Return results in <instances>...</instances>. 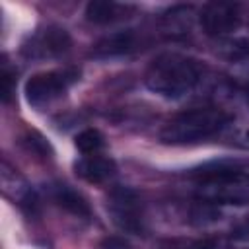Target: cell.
Returning a JSON list of instances; mask_svg holds the SVG:
<instances>
[{"mask_svg": "<svg viewBox=\"0 0 249 249\" xmlns=\"http://www.w3.org/2000/svg\"><path fill=\"white\" fill-rule=\"evenodd\" d=\"M204 78V66L181 53H163L156 56L144 76L148 89L167 99H181L196 89Z\"/></svg>", "mask_w": 249, "mask_h": 249, "instance_id": "obj_1", "label": "cell"}, {"mask_svg": "<svg viewBox=\"0 0 249 249\" xmlns=\"http://www.w3.org/2000/svg\"><path fill=\"white\" fill-rule=\"evenodd\" d=\"M230 119H231L230 113L224 111L222 107H214V105L195 107L171 117L163 124L160 132V140L163 144H173V146L196 144L214 134H220L230 123Z\"/></svg>", "mask_w": 249, "mask_h": 249, "instance_id": "obj_2", "label": "cell"}, {"mask_svg": "<svg viewBox=\"0 0 249 249\" xmlns=\"http://www.w3.org/2000/svg\"><path fill=\"white\" fill-rule=\"evenodd\" d=\"M195 196L212 206L249 204V169L235 165L204 169L195 177Z\"/></svg>", "mask_w": 249, "mask_h": 249, "instance_id": "obj_3", "label": "cell"}, {"mask_svg": "<svg viewBox=\"0 0 249 249\" xmlns=\"http://www.w3.org/2000/svg\"><path fill=\"white\" fill-rule=\"evenodd\" d=\"M78 80V70L60 68L33 74L25 84V97L35 109H45L58 101L68 88Z\"/></svg>", "mask_w": 249, "mask_h": 249, "instance_id": "obj_4", "label": "cell"}, {"mask_svg": "<svg viewBox=\"0 0 249 249\" xmlns=\"http://www.w3.org/2000/svg\"><path fill=\"white\" fill-rule=\"evenodd\" d=\"M107 210L119 230L126 233L144 231V208L140 196L128 187H113L107 198Z\"/></svg>", "mask_w": 249, "mask_h": 249, "instance_id": "obj_5", "label": "cell"}, {"mask_svg": "<svg viewBox=\"0 0 249 249\" xmlns=\"http://www.w3.org/2000/svg\"><path fill=\"white\" fill-rule=\"evenodd\" d=\"M198 23H200L202 31L216 41V39H222L224 35L231 33L235 27H239L243 23V19H241V12H239L237 4L212 2L200 10Z\"/></svg>", "mask_w": 249, "mask_h": 249, "instance_id": "obj_6", "label": "cell"}, {"mask_svg": "<svg viewBox=\"0 0 249 249\" xmlns=\"http://www.w3.org/2000/svg\"><path fill=\"white\" fill-rule=\"evenodd\" d=\"M72 45V39L66 29L58 25H47L43 29H37L27 43L23 45V54L29 58H54L64 54Z\"/></svg>", "mask_w": 249, "mask_h": 249, "instance_id": "obj_7", "label": "cell"}, {"mask_svg": "<svg viewBox=\"0 0 249 249\" xmlns=\"http://www.w3.org/2000/svg\"><path fill=\"white\" fill-rule=\"evenodd\" d=\"M140 43H142V37L138 35L136 29H121L99 39L93 45L91 54L95 58H115V56L134 53Z\"/></svg>", "mask_w": 249, "mask_h": 249, "instance_id": "obj_8", "label": "cell"}, {"mask_svg": "<svg viewBox=\"0 0 249 249\" xmlns=\"http://www.w3.org/2000/svg\"><path fill=\"white\" fill-rule=\"evenodd\" d=\"M76 173L88 183L103 185L115 177L117 165L109 156L99 152V154H91V156H82L76 163Z\"/></svg>", "mask_w": 249, "mask_h": 249, "instance_id": "obj_9", "label": "cell"}, {"mask_svg": "<svg viewBox=\"0 0 249 249\" xmlns=\"http://www.w3.org/2000/svg\"><path fill=\"white\" fill-rule=\"evenodd\" d=\"M132 4H121L111 0H93L86 6V19L95 25H109L123 19H128L134 14Z\"/></svg>", "mask_w": 249, "mask_h": 249, "instance_id": "obj_10", "label": "cell"}, {"mask_svg": "<svg viewBox=\"0 0 249 249\" xmlns=\"http://www.w3.org/2000/svg\"><path fill=\"white\" fill-rule=\"evenodd\" d=\"M49 196L56 206H60L62 210H66L78 218H89L91 216V208H89L88 200L76 189H72L66 183L49 185Z\"/></svg>", "mask_w": 249, "mask_h": 249, "instance_id": "obj_11", "label": "cell"}, {"mask_svg": "<svg viewBox=\"0 0 249 249\" xmlns=\"http://www.w3.org/2000/svg\"><path fill=\"white\" fill-rule=\"evenodd\" d=\"M196 14L191 6H175L161 18V33L169 39H187L193 31Z\"/></svg>", "mask_w": 249, "mask_h": 249, "instance_id": "obj_12", "label": "cell"}, {"mask_svg": "<svg viewBox=\"0 0 249 249\" xmlns=\"http://www.w3.org/2000/svg\"><path fill=\"white\" fill-rule=\"evenodd\" d=\"M2 191L8 198H12L18 204H33L35 196L33 191L29 189V185L16 173V169H12L6 161H2Z\"/></svg>", "mask_w": 249, "mask_h": 249, "instance_id": "obj_13", "label": "cell"}, {"mask_svg": "<svg viewBox=\"0 0 249 249\" xmlns=\"http://www.w3.org/2000/svg\"><path fill=\"white\" fill-rule=\"evenodd\" d=\"M216 51L228 60L247 54L249 53V25L241 23L231 33L224 35L222 39H216Z\"/></svg>", "mask_w": 249, "mask_h": 249, "instance_id": "obj_14", "label": "cell"}, {"mask_svg": "<svg viewBox=\"0 0 249 249\" xmlns=\"http://www.w3.org/2000/svg\"><path fill=\"white\" fill-rule=\"evenodd\" d=\"M220 134L230 146L249 150V117L230 119V123L226 124V128Z\"/></svg>", "mask_w": 249, "mask_h": 249, "instance_id": "obj_15", "label": "cell"}, {"mask_svg": "<svg viewBox=\"0 0 249 249\" xmlns=\"http://www.w3.org/2000/svg\"><path fill=\"white\" fill-rule=\"evenodd\" d=\"M228 82L237 88V89H245L249 93V53L243 56H237L233 60H230L228 66Z\"/></svg>", "mask_w": 249, "mask_h": 249, "instance_id": "obj_16", "label": "cell"}, {"mask_svg": "<svg viewBox=\"0 0 249 249\" xmlns=\"http://www.w3.org/2000/svg\"><path fill=\"white\" fill-rule=\"evenodd\" d=\"M74 144L82 152V156H91V154H99L103 150L105 140H103V134L97 128H86L80 134H76Z\"/></svg>", "mask_w": 249, "mask_h": 249, "instance_id": "obj_17", "label": "cell"}, {"mask_svg": "<svg viewBox=\"0 0 249 249\" xmlns=\"http://www.w3.org/2000/svg\"><path fill=\"white\" fill-rule=\"evenodd\" d=\"M0 86H2V101L8 103L14 95V88H16V72L10 68L8 60L2 62V70H0Z\"/></svg>", "mask_w": 249, "mask_h": 249, "instance_id": "obj_18", "label": "cell"}, {"mask_svg": "<svg viewBox=\"0 0 249 249\" xmlns=\"http://www.w3.org/2000/svg\"><path fill=\"white\" fill-rule=\"evenodd\" d=\"M23 144H25L31 152H35V154H39V156H43V158L49 154V144L45 142L43 136H39V134H35V132H29V134L23 138Z\"/></svg>", "mask_w": 249, "mask_h": 249, "instance_id": "obj_19", "label": "cell"}, {"mask_svg": "<svg viewBox=\"0 0 249 249\" xmlns=\"http://www.w3.org/2000/svg\"><path fill=\"white\" fill-rule=\"evenodd\" d=\"M187 249H233V247L222 237H206V239L191 243Z\"/></svg>", "mask_w": 249, "mask_h": 249, "instance_id": "obj_20", "label": "cell"}, {"mask_svg": "<svg viewBox=\"0 0 249 249\" xmlns=\"http://www.w3.org/2000/svg\"><path fill=\"white\" fill-rule=\"evenodd\" d=\"M101 249H130V245H128V241H126L124 237L111 235V237H105V239H103Z\"/></svg>", "mask_w": 249, "mask_h": 249, "instance_id": "obj_21", "label": "cell"}, {"mask_svg": "<svg viewBox=\"0 0 249 249\" xmlns=\"http://www.w3.org/2000/svg\"><path fill=\"white\" fill-rule=\"evenodd\" d=\"M235 239H239V241H243V243H249V220L235 231Z\"/></svg>", "mask_w": 249, "mask_h": 249, "instance_id": "obj_22", "label": "cell"}]
</instances>
